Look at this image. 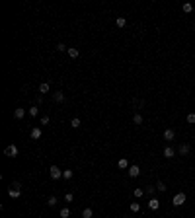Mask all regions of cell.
Listing matches in <instances>:
<instances>
[{
    "label": "cell",
    "instance_id": "obj_16",
    "mask_svg": "<svg viewBox=\"0 0 195 218\" xmlns=\"http://www.w3.org/2000/svg\"><path fill=\"white\" fill-rule=\"evenodd\" d=\"M158 189L156 187H152V185H148L146 189H144V195H148V197H154V193H156Z\"/></svg>",
    "mask_w": 195,
    "mask_h": 218
},
{
    "label": "cell",
    "instance_id": "obj_9",
    "mask_svg": "<svg viewBox=\"0 0 195 218\" xmlns=\"http://www.w3.org/2000/svg\"><path fill=\"white\" fill-rule=\"evenodd\" d=\"M49 90H51V84H49V82H41V84H39V94H47Z\"/></svg>",
    "mask_w": 195,
    "mask_h": 218
},
{
    "label": "cell",
    "instance_id": "obj_25",
    "mask_svg": "<svg viewBox=\"0 0 195 218\" xmlns=\"http://www.w3.org/2000/svg\"><path fill=\"white\" fill-rule=\"evenodd\" d=\"M117 27H125V25H127V20H125V18H117Z\"/></svg>",
    "mask_w": 195,
    "mask_h": 218
},
{
    "label": "cell",
    "instance_id": "obj_14",
    "mask_svg": "<svg viewBox=\"0 0 195 218\" xmlns=\"http://www.w3.org/2000/svg\"><path fill=\"white\" fill-rule=\"evenodd\" d=\"M31 138H33V140H37V138H41V129H39V127H35V129H31Z\"/></svg>",
    "mask_w": 195,
    "mask_h": 218
},
{
    "label": "cell",
    "instance_id": "obj_30",
    "mask_svg": "<svg viewBox=\"0 0 195 218\" xmlns=\"http://www.w3.org/2000/svg\"><path fill=\"white\" fill-rule=\"evenodd\" d=\"M65 201H66V203H72V201H74V195H72V193H66V195H65Z\"/></svg>",
    "mask_w": 195,
    "mask_h": 218
},
{
    "label": "cell",
    "instance_id": "obj_27",
    "mask_svg": "<svg viewBox=\"0 0 195 218\" xmlns=\"http://www.w3.org/2000/svg\"><path fill=\"white\" fill-rule=\"evenodd\" d=\"M191 10H193V4H189V2H185V4H184V12H187V14H189Z\"/></svg>",
    "mask_w": 195,
    "mask_h": 218
},
{
    "label": "cell",
    "instance_id": "obj_24",
    "mask_svg": "<svg viewBox=\"0 0 195 218\" xmlns=\"http://www.w3.org/2000/svg\"><path fill=\"white\" fill-rule=\"evenodd\" d=\"M59 214H61V218H68V216H70V210H68V208H61Z\"/></svg>",
    "mask_w": 195,
    "mask_h": 218
},
{
    "label": "cell",
    "instance_id": "obj_17",
    "mask_svg": "<svg viewBox=\"0 0 195 218\" xmlns=\"http://www.w3.org/2000/svg\"><path fill=\"white\" fill-rule=\"evenodd\" d=\"M94 216V210H92V208H84V210H82V218H92Z\"/></svg>",
    "mask_w": 195,
    "mask_h": 218
},
{
    "label": "cell",
    "instance_id": "obj_6",
    "mask_svg": "<svg viewBox=\"0 0 195 218\" xmlns=\"http://www.w3.org/2000/svg\"><path fill=\"white\" fill-rule=\"evenodd\" d=\"M20 195H22L20 189H16V187H10V189H8V197H12V199H18Z\"/></svg>",
    "mask_w": 195,
    "mask_h": 218
},
{
    "label": "cell",
    "instance_id": "obj_32",
    "mask_svg": "<svg viewBox=\"0 0 195 218\" xmlns=\"http://www.w3.org/2000/svg\"><path fill=\"white\" fill-rule=\"evenodd\" d=\"M49 117H47V115H43V117H41V125H49Z\"/></svg>",
    "mask_w": 195,
    "mask_h": 218
},
{
    "label": "cell",
    "instance_id": "obj_22",
    "mask_svg": "<svg viewBox=\"0 0 195 218\" xmlns=\"http://www.w3.org/2000/svg\"><path fill=\"white\" fill-rule=\"evenodd\" d=\"M57 203H59L57 197H49V199H47V205H49V207H57Z\"/></svg>",
    "mask_w": 195,
    "mask_h": 218
},
{
    "label": "cell",
    "instance_id": "obj_26",
    "mask_svg": "<svg viewBox=\"0 0 195 218\" xmlns=\"http://www.w3.org/2000/svg\"><path fill=\"white\" fill-rule=\"evenodd\" d=\"M131 210H133V212H139V210H141V205H139V203H131Z\"/></svg>",
    "mask_w": 195,
    "mask_h": 218
},
{
    "label": "cell",
    "instance_id": "obj_19",
    "mask_svg": "<svg viewBox=\"0 0 195 218\" xmlns=\"http://www.w3.org/2000/svg\"><path fill=\"white\" fill-rule=\"evenodd\" d=\"M29 115H31V117H37V115H39V107H37V105L29 107Z\"/></svg>",
    "mask_w": 195,
    "mask_h": 218
},
{
    "label": "cell",
    "instance_id": "obj_5",
    "mask_svg": "<svg viewBox=\"0 0 195 218\" xmlns=\"http://www.w3.org/2000/svg\"><path fill=\"white\" fill-rule=\"evenodd\" d=\"M141 175V167L139 165H129V177H139Z\"/></svg>",
    "mask_w": 195,
    "mask_h": 218
},
{
    "label": "cell",
    "instance_id": "obj_23",
    "mask_svg": "<svg viewBox=\"0 0 195 218\" xmlns=\"http://www.w3.org/2000/svg\"><path fill=\"white\" fill-rule=\"evenodd\" d=\"M133 195L137 197V199H141V197L144 195V189H139V187H137V189H135V191H133Z\"/></svg>",
    "mask_w": 195,
    "mask_h": 218
},
{
    "label": "cell",
    "instance_id": "obj_3",
    "mask_svg": "<svg viewBox=\"0 0 195 218\" xmlns=\"http://www.w3.org/2000/svg\"><path fill=\"white\" fill-rule=\"evenodd\" d=\"M49 175H51V179H59V177H63V171L59 169V165H51L49 167Z\"/></svg>",
    "mask_w": 195,
    "mask_h": 218
},
{
    "label": "cell",
    "instance_id": "obj_2",
    "mask_svg": "<svg viewBox=\"0 0 195 218\" xmlns=\"http://www.w3.org/2000/svg\"><path fill=\"white\" fill-rule=\"evenodd\" d=\"M4 154H6L8 158H16V156H18V146H16V144H10V146H6Z\"/></svg>",
    "mask_w": 195,
    "mask_h": 218
},
{
    "label": "cell",
    "instance_id": "obj_10",
    "mask_svg": "<svg viewBox=\"0 0 195 218\" xmlns=\"http://www.w3.org/2000/svg\"><path fill=\"white\" fill-rule=\"evenodd\" d=\"M53 99L57 101V103H63V101H65V94H63V92H55Z\"/></svg>",
    "mask_w": 195,
    "mask_h": 218
},
{
    "label": "cell",
    "instance_id": "obj_31",
    "mask_svg": "<svg viewBox=\"0 0 195 218\" xmlns=\"http://www.w3.org/2000/svg\"><path fill=\"white\" fill-rule=\"evenodd\" d=\"M57 51H59V53H61V51H68V47L63 45V43H59V45H57Z\"/></svg>",
    "mask_w": 195,
    "mask_h": 218
},
{
    "label": "cell",
    "instance_id": "obj_28",
    "mask_svg": "<svg viewBox=\"0 0 195 218\" xmlns=\"http://www.w3.org/2000/svg\"><path fill=\"white\" fill-rule=\"evenodd\" d=\"M156 189H158V191H166L168 187L164 185V181H158V183H156Z\"/></svg>",
    "mask_w": 195,
    "mask_h": 218
},
{
    "label": "cell",
    "instance_id": "obj_29",
    "mask_svg": "<svg viewBox=\"0 0 195 218\" xmlns=\"http://www.w3.org/2000/svg\"><path fill=\"white\" fill-rule=\"evenodd\" d=\"M187 123H189V125H195V113H189V115H187Z\"/></svg>",
    "mask_w": 195,
    "mask_h": 218
},
{
    "label": "cell",
    "instance_id": "obj_15",
    "mask_svg": "<svg viewBox=\"0 0 195 218\" xmlns=\"http://www.w3.org/2000/svg\"><path fill=\"white\" fill-rule=\"evenodd\" d=\"M117 167H119V169H129V162H127L125 158H121L119 162H117Z\"/></svg>",
    "mask_w": 195,
    "mask_h": 218
},
{
    "label": "cell",
    "instance_id": "obj_1",
    "mask_svg": "<svg viewBox=\"0 0 195 218\" xmlns=\"http://www.w3.org/2000/svg\"><path fill=\"white\" fill-rule=\"evenodd\" d=\"M185 201H187V197H185V193H178V195H174L172 199V205L174 207H182Z\"/></svg>",
    "mask_w": 195,
    "mask_h": 218
},
{
    "label": "cell",
    "instance_id": "obj_4",
    "mask_svg": "<svg viewBox=\"0 0 195 218\" xmlns=\"http://www.w3.org/2000/svg\"><path fill=\"white\" fill-rule=\"evenodd\" d=\"M148 208H150V210H158V208H160V201H158L156 197H150V199H148Z\"/></svg>",
    "mask_w": 195,
    "mask_h": 218
},
{
    "label": "cell",
    "instance_id": "obj_7",
    "mask_svg": "<svg viewBox=\"0 0 195 218\" xmlns=\"http://www.w3.org/2000/svg\"><path fill=\"white\" fill-rule=\"evenodd\" d=\"M66 53H68V56H70V58H78V56H80V51H78L76 47H68V51H66Z\"/></svg>",
    "mask_w": 195,
    "mask_h": 218
},
{
    "label": "cell",
    "instance_id": "obj_11",
    "mask_svg": "<svg viewBox=\"0 0 195 218\" xmlns=\"http://www.w3.org/2000/svg\"><path fill=\"white\" fill-rule=\"evenodd\" d=\"M14 117H16V119H23V117H25V109L18 107L16 111H14Z\"/></svg>",
    "mask_w": 195,
    "mask_h": 218
},
{
    "label": "cell",
    "instance_id": "obj_20",
    "mask_svg": "<svg viewBox=\"0 0 195 218\" xmlns=\"http://www.w3.org/2000/svg\"><path fill=\"white\" fill-rule=\"evenodd\" d=\"M70 125H72V129H78V127H80V125H82V121L78 119V117H74V119L70 121Z\"/></svg>",
    "mask_w": 195,
    "mask_h": 218
},
{
    "label": "cell",
    "instance_id": "obj_12",
    "mask_svg": "<svg viewBox=\"0 0 195 218\" xmlns=\"http://www.w3.org/2000/svg\"><path fill=\"white\" fill-rule=\"evenodd\" d=\"M189 152H191V146H189V144H182V146H180V154H182V156H187Z\"/></svg>",
    "mask_w": 195,
    "mask_h": 218
},
{
    "label": "cell",
    "instance_id": "obj_18",
    "mask_svg": "<svg viewBox=\"0 0 195 218\" xmlns=\"http://www.w3.org/2000/svg\"><path fill=\"white\" fill-rule=\"evenodd\" d=\"M142 115H139V113H135V117H133V123H135V125H142Z\"/></svg>",
    "mask_w": 195,
    "mask_h": 218
},
{
    "label": "cell",
    "instance_id": "obj_13",
    "mask_svg": "<svg viewBox=\"0 0 195 218\" xmlns=\"http://www.w3.org/2000/svg\"><path fill=\"white\" fill-rule=\"evenodd\" d=\"M164 156H166V158H174V156H176V150H174L172 146H166V148H164Z\"/></svg>",
    "mask_w": 195,
    "mask_h": 218
},
{
    "label": "cell",
    "instance_id": "obj_21",
    "mask_svg": "<svg viewBox=\"0 0 195 218\" xmlns=\"http://www.w3.org/2000/svg\"><path fill=\"white\" fill-rule=\"evenodd\" d=\"M72 175H74L72 169H65V171H63V177H65V179H72Z\"/></svg>",
    "mask_w": 195,
    "mask_h": 218
},
{
    "label": "cell",
    "instance_id": "obj_8",
    "mask_svg": "<svg viewBox=\"0 0 195 218\" xmlns=\"http://www.w3.org/2000/svg\"><path fill=\"white\" fill-rule=\"evenodd\" d=\"M164 138H166V140H174V138H176V131H174V129H166V131H164Z\"/></svg>",
    "mask_w": 195,
    "mask_h": 218
}]
</instances>
